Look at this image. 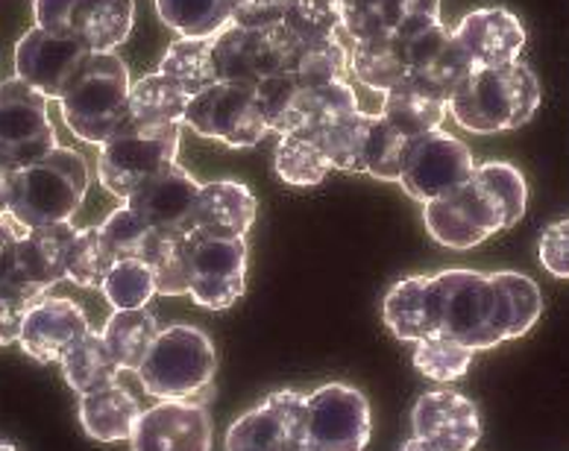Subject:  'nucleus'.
<instances>
[{"instance_id":"obj_30","label":"nucleus","mask_w":569,"mask_h":451,"mask_svg":"<svg viewBox=\"0 0 569 451\" xmlns=\"http://www.w3.org/2000/svg\"><path fill=\"white\" fill-rule=\"evenodd\" d=\"M256 89H259L261 112H264L270 132L291 136V132L306 129V123H309L311 86H306L297 73H273L268 80H261Z\"/></svg>"},{"instance_id":"obj_42","label":"nucleus","mask_w":569,"mask_h":451,"mask_svg":"<svg viewBox=\"0 0 569 451\" xmlns=\"http://www.w3.org/2000/svg\"><path fill=\"white\" fill-rule=\"evenodd\" d=\"M472 349L463 343H456L449 338H426L415 343V367L423 372L426 379L438 381V384H452L463 379L467 370L472 367Z\"/></svg>"},{"instance_id":"obj_45","label":"nucleus","mask_w":569,"mask_h":451,"mask_svg":"<svg viewBox=\"0 0 569 451\" xmlns=\"http://www.w3.org/2000/svg\"><path fill=\"white\" fill-rule=\"evenodd\" d=\"M100 229H103V234H107L109 243H112V250L118 252V261H121V258H141V261H147V255L153 250L156 238H159V232H153L127 202L118 206V209L100 223Z\"/></svg>"},{"instance_id":"obj_55","label":"nucleus","mask_w":569,"mask_h":451,"mask_svg":"<svg viewBox=\"0 0 569 451\" xmlns=\"http://www.w3.org/2000/svg\"><path fill=\"white\" fill-rule=\"evenodd\" d=\"M293 451H311V449L306 443H302V445H297V449H293Z\"/></svg>"},{"instance_id":"obj_40","label":"nucleus","mask_w":569,"mask_h":451,"mask_svg":"<svg viewBox=\"0 0 569 451\" xmlns=\"http://www.w3.org/2000/svg\"><path fill=\"white\" fill-rule=\"evenodd\" d=\"M341 21V0H288L282 27L297 44H315L338 39Z\"/></svg>"},{"instance_id":"obj_38","label":"nucleus","mask_w":569,"mask_h":451,"mask_svg":"<svg viewBox=\"0 0 569 451\" xmlns=\"http://www.w3.org/2000/svg\"><path fill=\"white\" fill-rule=\"evenodd\" d=\"M273 168L277 177L282 179L284 186L297 188H311L320 186L329 173H332V161L326 159L320 144L309 136H279L277 156H273Z\"/></svg>"},{"instance_id":"obj_20","label":"nucleus","mask_w":569,"mask_h":451,"mask_svg":"<svg viewBox=\"0 0 569 451\" xmlns=\"http://www.w3.org/2000/svg\"><path fill=\"white\" fill-rule=\"evenodd\" d=\"M341 18L347 39L406 41L440 24V0H341Z\"/></svg>"},{"instance_id":"obj_19","label":"nucleus","mask_w":569,"mask_h":451,"mask_svg":"<svg viewBox=\"0 0 569 451\" xmlns=\"http://www.w3.org/2000/svg\"><path fill=\"white\" fill-rule=\"evenodd\" d=\"M406 59L408 80L443 103H449L458 86L476 71V64L458 44L456 32L443 24L426 27L406 39Z\"/></svg>"},{"instance_id":"obj_23","label":"nucleus","mask_w":569,"mask_h":451,"mask_svg":"<svg viewBox=\"0 0 569 451\" xmlns=\"http://www.w3.org/2000/svg\"><path fill=\"white\" fill-rule=\"evenodd\" d=\"M452 32L476 68H502L520 62L526 48V27L505 7L472 9Z\"/></svg>"},{"instance_id":"obj_4","label":"nucleus","mask_w":569,"mask_h":451,"mask_svg":"<svg viewBox=\"0 0 569 451\" xmlns=\"http://www.w3.org/2000/svg\"><path fill=\"white\" fill-rule=\"evenodd\" d=\"M89 161L73 147H57L30 168L18 170L9 214L24 225L71 223L89 193Z\"/></svg>"},{"instance_id":"obj_31","label":"nucleus","mask_w":569,"mask_h":451,"mask_svg":"<svg viewBox=\"0 0 569 451\" xmlns=\"http://www.w3.org/2000/svg\"><path fill=\"white\" fill-rule=\"evenodd\" d=\"M159 331H162L159 320L147 308H132V311H114L100 331V338L107 343L114 363L121 367V372H139L147 352L153 349L156 338H159Z\"/></svg>"},{"instance_id":"obj_52","label":"nucleus","mask_w":569,"mask_h":451,"mask_svg":"<svg viewBox=\"0 0 569 451\" xmlns=\"http://www.w3.org/2000/svg\"><path fill=\"white\" fill-rule=\"evenodd\" d=\"M18 170L0 164V214H9V202H12V188H16Z\"/></svg>"},{"instance_id":"obj_44","label":"nucleus","mask_w":569,"mask_h":451,"mask_svg":"<svg viewBox=\"0 0 569 451\" xmlns=\"http://www.w3.org/2000/svg\"><path fill=\"white\" fill-rule=\"evenodd\" d=\"M147 264L153 270L156 293H159V297H188L186 238L159 234L153 243V250L147 255Z\"/></svg>"},{"instance_id":"obj_28","label":"nucleus","mask_w":569,"mask_h":451,"mask_svg":"<svg viewBox=\"0 0 569 451\" xmlns=\"http://www.w3.org/2000/svg\"><path fill=\"white\" fill-rule=\"evenodd\" d=\"M136 24V0H77L71 39H80L94 53H114L130 39Z\"/></svg>"},{"instance_id":"obj_16","label":"nucleus","mask_w":569,"mask_h":451,"mask_svg":"<svg viewBox=\"0 0 569 451\" xmlns=\"http://www.w3.org/2000/svg\"><path fill=\"white\" fill-rule=\"evenodd\" d=\"M306 437V393L277 390L229 425L227 451H293Z\"/></svg>"},{"instance_id":"obj_9","label":"nucleus","mask_w":569,"mask_h":451,"mask_svg":"<svg viewBox=\"0 0 569 451\" xmlns=\"http://www.w3.org/2000/svg\"><path fill=\"white\" fill-rule=\"evenodd\" d=\"M48 97L18 77L0 82V164L24 170L59 147Z\"/></svg>"},{"instance_id":"obj_24","label":"nucleus","mask_w":569,"mask_h":451,"mask_svg":"<svg viewBox=\"0 0 569 451\" xmlns=\"http://www.w3.org/2000/svg\"><path fill=\"white\" fill-rule=\"evenodd\" d=\"M256 193L236 179H214L197 193V232L212 238H247L256 223Z\"/></svg>"},{"instance_id":"obj_33","label":"nucleus","mask_w":569,"mask_h":451,"mask_svg":"<svg viewBox=\"0 0 569 451\" xmlns=\"http://www.w3.org/2000/svg\"><path fill=\"white\" fill-rule=\"evenodd\" d=\"M159 73L177 82L188 97L212 89L218 82L212 39H173L159 62Z\"/></svg>"},{"instance_id":"obj_36","label":"nucleus","mask_w":569,"mask_h":451,"mask_svg":"<svg viewBox=\"0 0 569 451\" xmlns=\"http://www.w3.org/2000/svg\"><path fill=\"white\" fill-rule=\"evenodd\" d=\"M114 264H118V252L112 250V243H109L100 225L77 229L66 258L68 282H73L77 288L94 290L107 282V275L112 273Z\"/></svg>"},{"instance_id":"obj_43","label":"nucleus","mask_w":569,"mask_h":451,"mask_svg":"<svg viewBox=\"0 0 569 451\" xmlns=\"http://www.w3.org/2000/svg\"><path fill=\"white\" fill-rule=\"evenodd\" d=\"M306 86H323V82L335 80H352L350 77V59L343 50L341 39L332 41H315V44H300L297 57H293V68Z\"/></svg>"},{"instance_id":"obj_12","label":"nucleus","mask_w":569,"mask_h":451,"mask_svg":"<svg viewBox=\"0 0 569 451\" xmlns=\"http://www.w3.org/2000/svg\"><path fill=\"white\" fill-rule=\"evenodd\" d=\"M297 39L282 24L273 30H244L229 24L212 39L218 80L256 82L273 73L291 71L297 57Z\"/></svg>"},{"instance_id":"obj_6","label":"nucleus","mask_w":569,"mask_h":451,"mask_svg":"<svg viewBox=\"0 0 569 451\" xmlns=\"http://www.w3.org/2000/svg\"><path fill=\"white\" fill-rule=\"evenodd\" d=\"M179 141L182 123H141L130 118L100 144L98 182L114 200L127 202L141 182L177 164Z\"/></svg>"},{"instance_id":"obj_54","label":"nucleus","mask_w":569,"mask_h":451,"mask_svg":"<svg viewBox=\"0 0 569 451\" xmlns=\"http://www.w3.org/2000/svg\"><path fill=\"white\" fill-rule=\"evenodd\" d=\"M0 451H18L16 445H9V443H0Z\"/></svg>"},{"instance_id":"obj_15","label":"nucleus","mask_w":569,"mask_h":451,"mask_svg":"<svg viewBox=\"0 0 569 451\" xmlns=\"http://www.w3.org/2000/svg\"><path fill=\"white\" fill-rule=\"evenodd\" d=\"M472 170H476V159L470 147L463 144L461 138L435 129L429 136L411 141L399 186L406 188L411 200L431 202L461 188L472 177Z\"/></svg>"},{"instance_id":"obj_8","label":"nucleus","mask_w":569,"mask_h":451,"mask_svg":"<svg viewBox=\"0 0 569 451\" xmlns=\"http://www.w3.org/2000/svg\"><path fill=\"white\" fill-rule=\"evenodd\" d=\"M426 232L447 250H472L490 234L511 229L508 211L481 179L470 177L456 191L423 202Z\"/></svg>"},{"instance_id":"obj_46","label":"nucleus","mask_w":569,"mask_h":451,"mask_svg":"<svg viewBox=\"0 0 569 451\" xmlns=\"http://www.w3.org/2000/svg\"><path fill=\"white\" fill-rule=\"evenodd\" d=\"M472 177L481 179L490 191L497 193V200L508 211V223H520L522 214H526V202H529V186H526L520 168H513L508 161H481L472 170Z\"/></svg>"},{"instance_id":"obj_39","label":"nucleus","mask_w":569,"mask_h":451,"mask_svg":"<svg viewBox=\"0 0 569 451\" xmlns=\"http://www.w3.org/2000/svg\"><path fill=\"white\" fill-rule=\"evenodd\" d=\"M411 138H406L399 129L385 121L382 114H373L370 136L365 147V173L379 179V182H399L402 168H406Z\"/></svg>"},{"instance_id":"obj_53","label":"nucleus","mask_w":569,"mask_h":451,"mask_svg":"<svg viewBox=\"0 0 569 451\" xmlns=\"http://www.w3.org/2000/svg\"><path fill=\"white\" fill-rule=\"evenodd\" d=\"M402 451H440L438 445L429 443V440H420V437H411L406 445H402Z\"/></svg>"},{"instance_id":"obj_3","label":"nucleus","mask_w":569,"mask_h":451,"mask_svg":"<svg viewBox=\"0 0 569 451\" xmlns=\"http://www.w3.org/2000/svg\"><path fill=\"white\" fill-rule=\"evenodd\" d=\"M218 352L203 329L197 325H171L159 331L153 349L136 372L147 395L159 402H209L214 393Z\"/></svg>"},{"instance_id":"obj_27","label":"nucleus","mask_w":569,"mask_h":451,"mask_svg":"<svg viewBox=\"0 0 569 451\" xmlns=\"http://www.w3.org/2000/svg\"><path fill=\"white\" fill-rule=\"evenodd\" d=\"M347 59H350V77L370 91L388 94L393 86L408 80V59H406V41L397 39H373L358 41L347 39L338 32Z\"/></svg>"},{"instance_id":"obj_11","label":"nucleus","mask_w":569,"mask_h":451,"mask_svg":"<svg viewBox=\"0 0 569 451\" xmlns=\"http://www.w3.org/2000/svg\"><path fill=\"white\" fill-rule=\"evenodd\" d=\"M370 402L350 384H323L306 393V437L311 451H365L370 443Z\"/></svg>"},{"instance_id":"obj_2","label":"nucleus","mask_w":569,"mask_h":451,"mask_svg":"<svg viewBox=\"0 0 569 451\" xmlns=\"http://www.w3.org/2000/svg\"><path fill=\"white\" fill-rule=\"evenodd\" d=\"M540 97V82L526 62L476 68L449 97V114L458 127L476 136L511 132L535 118Z\"/></svg>"},{"instance_id":"obj_35","label":"nucleus","mask_w":569,"mask_h":451,"mask_svg":"<svg viewBox=\"0 0 569 451\" xmlns=\"http://www.w3.org/2000/svg\"><path fill=\"white\" fill-rule=\"evenodd\" d=\"M376 112H365L356 109L350 114L335 118L332 123H326L320 129L315 141L326 153V159L332 161L335 170L343 173H365V147L367 136H370V123H373Z\"/></svg>"},{"instance_id":"obj_49","label":"nucleus","mask_w":569,"mask_h":451,"mask_svg":"<svg viewBox=\"0 0 569 451\" xmlns=\"http://www.w3.org/2000/svg\"><path fill=\"white\" fill-rule=\"evenodd\" d=\"M30 305H33V299L0 284V347L18 343Z\"/></svg>"},{"instance_id":"obj_10","label":"nucleus","mask_w":569,"mask_h":451,"mask_svg":"<svg viewBox=\"0 0 569 451\" xmlns=\"http://www.w3.org/2000/svg\"><path fill=\"white\" fill-rule=\"evenodd\" d=\"M188 297L206 311H227L244 297L247 238H212L191 232L186 238Z\"/></svg>"},{"instance_id":"obj_26","label":"nucleus","mask_w":569,"mask_h":451,"mask_svg":"<svg viewBox=\"0 0 569 451\" xmlns=\"http://www.w3.org/2000/svg\"><path fill=\"white\" fill-rule=\"evenodd\" d=\"M382 320L402 343L435 338V302H431V275H408L388 290Z\"/></svg>"},{"instance_id":"obj_21","label":"nucleus","mask_w":569,"mask_h":451,"mask_svg":"<svg viewBox=\"0 0 569 451\" xmlns=\"http://www.w3.org/2000/svg\"><path fill=\"white\" fill-rule=\"evenodd\" d=\"M91 331V322L73 299L41 297L30 305L18 347L39 363H59Z\"/></svg>"},{"instance_id":"obj_14","label":"nucleus","mask_w":569,"mask_h":451,"mask_svg":"<svg viewBox=\"0 0 569 451\" xmlns=\"http://www.w3.org/2000/svg\"><path fill=\"white\" fill-rule=\"evenodd\" d=\"M91 57L94 50L80 39L50 36L39 27H30L16 44V77L48 100H62L73 82L80 80Z\"/></svg>"},{"instance_id":"obj_1","label":"nucleus","mask_w":569,"mask_h":451,"mask_svg":"<svg viewBox=\"0 0 569 451\" xmlns=\"http://www.w3.org/2000/svg\"><path fill=\"white\" fill-rule=\"evenodd\" d=\"M431 302L435 334L472 352L529 334L543 314V297L535 279L511 270H440L431 275Z\"/></svg>"},{"instance_id":"obj_7","label":"nucleus","mask_w":569,"mask_h":451,"mask_svg":"<svg viewBox=\"0 0 569 451\" xmlns=\"http://www.w3.org/2000/svg\"><path fill=\"white\" fill-rule=\"evenodd\" d=\"M182 127L232 150H250L261 144V138L270 132L256 82L236 80H218L212 89L191 97Z\"/></svg>"},{"instance_id":"obj_34","label":"nucleus","mask_w":569,"mask_h":451,"mask_svg":"<svg viewBox=\"0 0 569 451\" xmlns=\"http://www.w3.org/2000/svg\"><path fill=\"white\" fill-rule=\"evenodd\" d=\"M59 367H62L66 384L77 395H86L91 390H100V387L118 384V379H121V367L114 363L107 343L100 338V331L94 329L59 361Z\"/></svg>"},{"instance_id":"obj_13","label":"nucleus","mask_w":569,"mask_h":451,"mask_svg":"<svg viewBox=\"0 0 569 451\" xmlns=\"http://www.w3.org/2000/svg\"><path fill=\"white\" fill-rule=\"evenodd\" d=\"M73 234H77L73 223L24 229V234L18 238L0 267V284L24 293L33 302L48 297L50 288H57L66 279V258Z\"/></svg>"},{"instance_id":"obj_29","label":"nucleus","mask_w":569,"mask_h":451,"mask_svg":"<svg viewBox=\"0 0 569 451\" xmlns=\"http://www.w3.org/2000/svg\"><path fill=\"white\" fill-rule=\"evenodd\" d=\"M382 97L385 100L379 114H382L385 121L391 123L393 129H399L402 136L411 138V141L440 129V123L447 121L449 114V103H443L438 97H431L429 91H423L411 80H402Z\"/></svg>"},{"instance_id":"obj_17","label":"nucleus","mask_w":569,"mask_h":451,"mask_svg":"<svg viewBox=\"0 0 569 451\" xmlns=\"http://www.w3.org/2000/svg\"><path fill=\"white\" fill-rule=\"evenodd\" d=\"M197 193H200V182L177 161L141 182L130 193L127 206L153 232L188 238L191 232H197Z\"/></svg>"},{"instance_id":"obj_5","label":"nucleus","mask_w":569,"mask_h":451,"mask_svg":"<svg viewBox=\"0 0 569 451\" xmlns=\"http://www.w3.org/2000/svg\"><path fill=\"white\" fill-rule=\"evenodd\" d=\"M130 68L118 53H94L80 80L62 100V118L86 144H103L114 129L130 121Z\"/></svg>"},{"instance_id":"obj_47","label":"nucleus","mask_w":569,"mask_h":451,"mask_svg":"<svg viewBox=\"0 0 569 451\" xmlns=\"http://www.w3.org/2000/svg\"><path fill=\"white\" fill-rule=\"evenodd\" d=\"M540 264L555 279H569V218L555 220L540 234Z\"/></svg>"},{"instance_id":"obj_25","label":"nucleus","mask_w":569,"mask_h":451,"mask_svg":"<svg viewBox=\"0 0 569 451\" xmlns=\"http://www.w3.org/2000/svg\"><path fill=\"white\" fill-rule=\"evenodd\" d=\"M80 425L98 443H121L130 440L141 417L139 399L121 384L100 387L80 395Z\"/></svg>"},{"instance_id":"obj_51","label":"nucleus","mask_w":569,"mask_h":451,"mask_svg":"<svg viewBox=\"0 0 569 451\" xmlns=\"http://www.w3.org/2000/svg\"><path fill=\"white\" fill-rule=\"evenodd\" d=\"M21 234H24V225L18 223L12 214H0V267H3L9 250L16 247V241Z\"/></svg>"},{"instance_id":"obj_50","label":"nucleus","mask_w":569,"mask_h":451,"mask_svg":"<svg viewBox=\"0 0 569 451\" xmlns=\"http://www.w3.org/2000/svg\"><path fill=\"white\" fill-rule=\"evenodd\" d=\"M73 9L77 0H33L36 27L50 36H68L73 30Z\"/></svg>"},{"instance_id":"obj_37","label":"nucleus","mask_w":569,"mask_h":451,"mask_svg":"<svg viewBox=\"0 0 569 451\" xmlns=\"http://www.w3.org/2000/svg\"><path fill=\"white\" fill-rule=\"evenodd\" d=\"M191 97L164 73H147L132 82L130 118L141 123H182Z\"/></svg>"},{"instance_id":"obj_41","label":"nucleus","mask_w":569,"mask_h":451,"mask_svg":"<svg viewBox=\"0 0 569 451\" xmlns=\"http://www.w3.org/2000/svg\"><path fill=\"white\" fill-rule=\"evenodd\" d=\"M103 297L114 311H132V308H147V302L156 297L153 270L141 258H121L100 284Z\"/></svg>"},{"instance_id":"obj_22","label":"nucleus","mask_w":569,"mask_h":451,"mask_svg":"<svg viewBox=\"0 0 569 451\" xmlns=\"http://www.w3.org/2000/svg\"><path fill=\"white\" fill-rule=\"evenodd\" d=\"M411 431L440 451H472L481 437L479 408L458 390H431L417 399Z\"/></svg>"},{"instance_id":"obj_48","label":"nucleus","mask_w":569,"mask_h":451,"mask_svg":"<svg viewBox=\"0 0 569 451\" xmlns=\"http://www.w3.org/2000/svg\"><path fill=\"white\" fill-rule=\"evenodd\" d=\"M288 0H236L232 24L244 30H273L284 21Z\"/></svg>"},{"instance_id":"obj_32","label":"nucleus","mask_w":569,"mask_h":451,"mask_svg":"<svg viewBox=\"0 0 569 451\" xmlns=\"http://www.w3.org/2000/svg\"><path fill=\"white\" fill-rule=\"evenodd\" d=\"M156 16L179 39H214L232 24L236 0H153Z\"/></svg>"},{"instance_id":"obj_18","label":"nucleus","mask_w":569,"mask_h":451,"mask_svg":"<svg viewBox=\"0 0 569 451\" xmlns=\"http://www.w3.org/2000/svg\"><path fill=\"white\" fill-rule=\"evenodd\" d=\"M212 413L200 402H156L141 411L130 437L132 451H212Z\"/></svg>"}]
</instances>
